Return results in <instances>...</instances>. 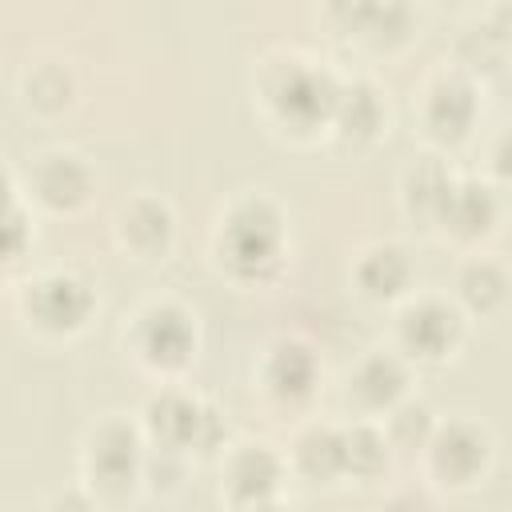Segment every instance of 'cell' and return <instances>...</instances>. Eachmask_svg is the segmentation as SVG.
<instances>
[{"instance_id":"6da1fadb","label":"cell","mask_w":512,"mask_h":512,"mask_svg":"<svg viewBox=\"0 0 512 512\" xmlns=\"http://www.w3.org/2000/svg\"><path fill=\"white\" fill-rule=\"evenodd\" d=\"M224 260L232 264V272L240 276H260L264 268L276 264V252H280V216L252 200V204H240L228 224H224Z\"/></svg>"},{"instance_id":"7a4b0ae2","label":"cell","mask_w":512,"mask_h":512,"mask_svg":"<svg viewBox=\"0 0 512 512\" xmlns=\"http://www.w3.org/2000/svg\"><path fill=\"white\" fill-rule=\"evenodd\" d=\"M336 100H340V88L332 84V76L320 68H304L296 60L284 64L272 80V104L296 128H312L316 120L336 116Z\"/></svg>"},{"instance_id":"3957f363","label":"cell","mask_w":512,"mask_h":512,"mask_svg":"<svg viewBox=\"0 0 512 512\" xmlns=\"http://www.w3.org/2000/svg\"><path fill=\"white\" fill-rule=\"evenodd\" d=\"M148 424H152V432H156V440L164 444V448H188V444H196V448H212V440H216V416L208 412V408H200L196 400H188V396H180V392H164V396H156L152 404H148Z\"/></svg>"},{"instance_id":"277c9868","label":"cell","mask_w":512,"mask_h":512,"mask_svg":"<svg viewBox=\"0 0 512 512\" xmlns=\"http://www.w3.org/2000/svg\"><path fill=\"white\" fill-rule=\"evenodd\" d=\"M92 308V292L72 280V276H48L40 284H32L28 292V312L36 316V324L52 328V332H68L76 328Z\"/></svg>"},{"instance_id":"5b68a950","label":"cell","mask_w":512,"mask_h":512,"mask_svg":"<svg viewBox=\"0 0 512 512\" xmlns=\"http://www.w3.org/2000/svg\"><path fill=\"white\" fill-rule=\"evenodd\" d=\"M140 348L152 364L176 368L192 352V324L180 308H152L140 324Z\"/></svg>"},{"instance_id":"8992f818","label":"cell","mask_w":512,"mask_h":512,"mask_svg":"<svg viewBox=\"0 0 512 512\" xmlns=\"http://www.w3.org/2000/svg\"><path fill=\"white\" fill-rule=\"evenodd\" d=\"M400 336H404V344H408L412 352H420V356H440V352H448V348L456 344V336H460V316H456L448 304L428 300V304H416V308L404 312Z\"/></svg>"},{"instance_id":"52a82bcc","label":"cell","mask_w":512,"mask_h":512,"mask_svg":"<svg viewBox=\"0 0 512 512\" xmlns=\"http://www.w3.org/2000/svg\"><path fill=\"white\" fill-rule=\"evenodd\" d=\"M488 460V444L472 424H448L432 436V464L452 480H472Z\"/></svg>"},{"instance_id":"ba28073f","label":"cell","mask_w":512,"mask_h":512,"mask_svg":"<svg viewBox=\"0 0 512 512\" xmlns=\"http://www.w3.org/2000/svg\"><path fill=\"white\" fill-rule=\"evenodd\" d=\"M492 216H496V200H492V192H488L484 184H476V180L452 184L448 196H444V204H440V220H444L448 228H456L460 236L484 232V228L492 224Z\"/></svg>"},{"instance_id":"9c48e42d","label":"cell","mask_w":512,"mask_h":512,"mask_svg":"<svg viewBox=\"0 0 512 512\" xmlns=\"http://www.w3.org/2000/svg\"><path fill=\"white\" fill-rule=\"evenodd\" d=\"M136 464H140V444H136L132 428L112 424V428H104L96 436V444H92V472L104 484H128Z\"/></svg>"},{"instance_id":"30bf717a","label":"cell","mask_w":512,"mask_h":512,"mask_svg":"<svg viewBox=\"0 0 512 512\" xmlns=\"http://www.w3.org/2000/svg\"><path fill=\"white\" fill-rule=\"evenodd\" d=\"M472 116H476V100H472V88L468 84L444 80V84L432 88V96H428V124H432L436 136L460 140L468 132Z\"/></svg>"},{"instance_id":"8fae6325","label":"cell","mask_w":512,"mask_h":512,"mask_svg":"<svg viewBox=\"0 0 512 512\" xmlns=\"http://www.w3.org/2000/svg\"><path fill=\"white\" fill-rule=\"evenodd\" d=\"M276 480H280V464H276V456H272L268 448H244V452L232 460L228 484H232V496H236V500L264 504V500L272 496Z\"/></svg>"},{"instance_id":"7c38bea8","label":"cell","mask_w":512,"mask_h":512,"mask_svg":"<svg viewBox=\"0 0 512 512\" xmlns=\"http://www.w3.org/2000/svg\"><path fill=\"white\" fill-rule=\"evenodd\" d=\"M88 168L80 164V160H72V156H56V160H48L40 172H36V188H40V196L52 204V208H72V204H80L84 196H88Z\"/></svg>"},{"instance_id":"4fadbf2b","label":"cell","mask_w":512,"mask_h":512,"mask_svg":"<svg viewBox=\"0 0 512 512\" xmlns=\"http://www.w3.org/2000/svg\"><path fill=\"white\" fill-rule=\"evenodd\" d=\"M296 460L308 476L316 480H328L336 476L340 468H348V448H344V436L332 432V428H312L304 432V440L296 444Z\"/></svg>"},{"instance_id":"5bb4252c","label":"cell","mask_w":512,"mask_h":512,"mask_svg":"<svg viewBox=\"0 0 512 512\" xmlns=\"http://www.w3.org/2000/svg\"><path fill=\"white\" fill-rule=\"evenodd\" d=\"M316 364L300 344H280L268 360V384L276 396H304L312 388Z\"/></svg>"},{"instance_id":"9a60e30c","label":"cell","mask_w":512,"mask_h":512,"mask_svg":"<svg viewBox=\"0 0 512 512\" xmlns=\"http://www.w3.org/2000/svg\"><path fill=\"white\" fill-rule=\"evenodd\" d=\"M124 236H128V244L140 248V252H160V248L168 244V236H172V216H168V208L156 204V200L132 204V212L124 216Z\"/></svg>"},{"instance_id":"2e32d148","label":"cell","mask_w":512,"mask_h":512,"mask_svg":"<svg viewBox=\"0 0 512 512\" xmlns=\"http://www.w3.org/2000/svg\"><path fill=\"white\" fill-rule=\"evenodd\" d=\"M352 388L360 392L364 404L384 408V404H392V400L404 392V368H400L392 356H372V360H364V368L356 372V384H352Z\"/></svg>"},{"instance_id":"e0dca14e","label":"cell","mask_w":512,"mask_h":512,"mask_svg":"<svg viewBox=\"0 0 512 512\" xmlns=\"http://www.w3.org/2000/svg\"><path fill=\"white\" fill-rule=\"evenodd\" d=\"M336 120L348 136H372L376 124H380V100L368 84H352V88H340V100H336Z\"/></svg>"},{"instance_id":"ac0fdd59","label":"cell","mask_w":512,"mask_h":512,"mask_svg":"<svg viewBox=\"0 0 512 512\" xmlns=\"http://www.w3.org/2000/svg\"><path fill=\"white\" fill-rule=\"evenodd\" d=\"M404 280H408V260L400 248H376L360 264V284L372 296H392L404 288Z\"/></svg>"},{"instance_id":"d6986e66","label":"cell","mask_w":512,"mask_h":512,"mask_svg":"<svg viewBox=\"0 0 512 512\" xmlns=\"http://www.w3.org/2000/svg\"><path fill=\"white\" fill-rule=\"evenodd\" d=\"M460 292H464V300H468L472 308H492V304L504 296V272H500L496 264H488V260H476V264L464 268Z\"/></svg>"},{"instance_id":"ffe728a7","label":"cell","mask_w":512,"mask_h":512,"mask_svg":"<svg viewBox=\"0 0 512 512\" xmlns=\"http://www.w3.org/2000/svg\"><path fill=\"white\" fill-rule=\"evenodd\" d=\"M408 188H412V208H424V212H436L440 216V204H444L452 180L444 176V168L436 160H424V164H416Z\"/></svg>"},{"instance_id":"44dd1931","label":"cell","mask_w":512,"mask_h":512,"mask_svg":"<svg viewBox=\"0 0 512 512\" xmlns=\"http://www.w3.org/2000/svg\"><path fill=\"white\" fill-rule=\"evenodd\" d=\"M344 448H348V468H352V472L372 476V472L384 468L388 448H384V440H380L372 428H356V432H348V436H344Z\"/></svg>"},{"instance_id":"7402d4cb","label":"cell","mask_w":512,"mask_h":512,"mask_svg":"<svg viewBox=\"0 0 512 512\" xmlns=\"http://www.w3.org/2000/svg\"><path fill=\"white\" fill-rule=\"evenodd\" d=\"M392 436H396L400 444H408V448L432 440V416H428V408H424V404L400 408V412L392 416Z\"/></svg>"},{"instance_id":"603a6c76","label":"cell","mask_w":512,"mask_h":512,"mask_svg":"<svg viewBox=\"0 0 512 512\" xmlns=\"http://www.w3.org/2000/svg\"><path fill=\"white\" fill-rule=\"evenodd\" d=\"M28 92H32V100H36V104L56 108V104H64V100H68V76H64L60 68H40V72L32 76Z\"/></svg>"},{"instance_id":"cb8c5ba5","label":"cell","mask_w":512,"mask_h":512,"mask_svg":"<svg viewBox=\"0 0 512 512\" xmlns=\"http://www.w3.org/2000/svg\"><path fill=\"white\" fill-rule=\"evenodd\" d=\"M388 512H432V504H428L424 496L408 492V496H396V500L388 504Z\"/></svg>"},{"instance_id":"d4e9b609","label":"cell","mask_w":512,"mask_h":512,"mask_svg":"<svg viewBox=\"0 0 512 512\" xmlns=\"http://www.w3.org/2000/svg\"><path fill=\"white\" fill-rule=\"evenodd\" d=\"M496 172L512 184V132L500 140V148H496Z\"/></svg>"},{"instance_id":"484cf974","label":"cell","mask_w":512,"mask_h":512,"mask_svg":"<svg viewBox=\"0 0 512 512\" xmlns=\"http://www.w3.org/2000/svg\"><path fill=\"white\" fill-rule=\"evenodd\" d=\"M52 512H88V504H84L80 496H64V500L52 504Z\"/></svg>"},{"instance_id":"4316f807","label":"cell","mask_w":512,"mask_h":512,"mask_svg":"<svg viewBox=\"0 0 512 512\" xmlns=\"http://www.w3.org/2000/svg\"><path fill=\"white\" fill-rule=\"evenodd\" d=\"M252 512H280V508H268V504H256Z\"/></svg>"}]
</instances>
